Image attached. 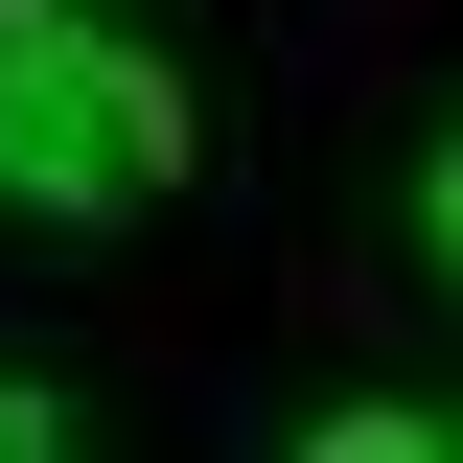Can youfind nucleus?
<instances>
[{
  "mask_svg": "<svg viewBox=\"0 0 463 463\" xmlns=\"http://www.w3.org/2000/svg\"><path fill=\"white\" fill-rule=\"evenodd\" d=\"M301 463H463V417H417V394H347V417H301Z\"/></svg>",
  "mask_w": 463,
  "mask_h": 463,
  "instance_id": "f03ea898",
  "label": "nucleus"
},
{
  "mask_svg": "<svg viewBox=\"0 0 463 463\" xmlns=\"http://www.w3.org/2000/svg\"><path fill=\"white\" fill-rule=\"evenodd\" d=\"M0 463H70V417H47V394H24V371H0Z\"/></svg>",
  "mask_w": 463,
  "mask_h": 463,
  "instance_id": "20e7f679",
  "label": "nucleus"
},
{
  "mask_svg": "<svg viewBox=\"0 0 463 463\" xmlns=\"http://www.w3.org/2000/svg\"><path fill=\"white\" fill-rule=\"evenodd\" d=\"M417 232H440V279H463V116H440V163H417Z\"/></svg>",
  "mask_w": 463,
  "mask_h": 463,
  "instance_id": "7ed1b4c3",
  "label": "nucleus"
},
{
  "mask_svg": "<svg viewBox=\"0 0 463 463\" xmlns=\"http://www.w3.org/2000/svg\"><path fill=\"white\" fill-rule=\"evenodd\" d=\"M185 185V70L139 47V24H93V0H0V209H163Z\"/></svg>",
  "mask_w": 463,
  "mask_h": 463,
  "instance_id": "f257e3e1",
  "label": "nucleus"
}]
</instances>
